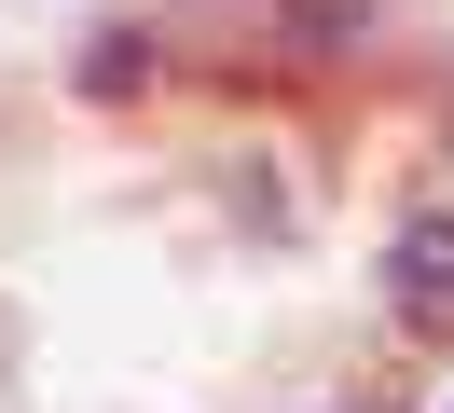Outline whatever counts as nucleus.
I'll return each mask as SVG.
<instances>
[{"mask_svg": "<svg viewBox=\"0 0 454 413\" xmlns=\"http://www.w3.org/2000/svg\"><path fill=\"white\" fill-rule=\"evenodd\" d=\"M386 303H399V330H427V345L454 330V193H427V207L386 234Z\"/></svg>", "mask_w": 454, "mask_h": 413, "instance_id": "obj_1", "label": "nucleus"}]
</instances>
